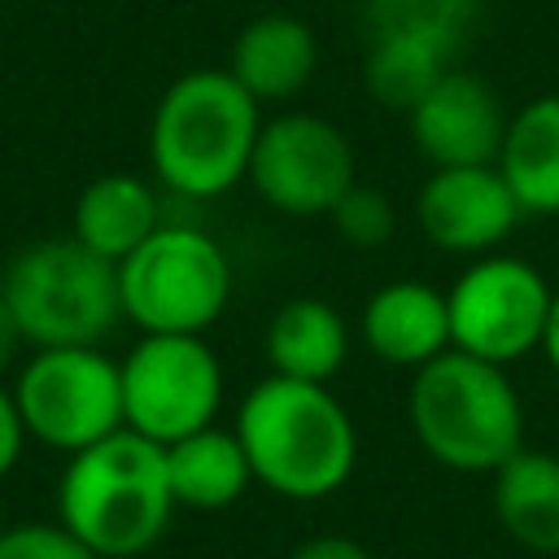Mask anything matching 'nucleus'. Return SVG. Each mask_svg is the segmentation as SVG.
<instances>
[{
  "label": "nucleus",
  "instance_id": "nucleus-1",
  "mask_svg": "<svg viewBox=\"0 0 559 559\" xmlns=\"http://www.w3.org/2000/svg\"><path fill=\"white\" fill-rule=\"evenodd\" d=\"M236 437L253 480L288 502L332 498L358 467L354 415L328 384L262 376L236 411Z\"/></svg>",
  "mask_w": 559,
  "mask_h": 559
},
{
  "label": "nucleus",
  "instance_id": "nucleus-2",
  "mask_svg": "<svg viewBox=\"0 0 559 559\" xmlns=\"http://www.w3.org/2000/svg\"><path fill=\"white\" fill-rule=\"evenodd\" d=\"M175 511L166 445L131 428L70 454L57 485V520L100 559L148 555L166 537Z\"/></svg>",
  "mask_w": 559,
  "mask_h": 559
},
{
  "label": "nucleus",
  "instance_id": "nucleus-3",
  "mask_svg": "<svg viewBox=\"0 0 559 559\" xmlns=\"http://www.w3.org/2000/svg\"><path fill=\"white\" fill-rule=\"evenodd\" d=\"M262 131V105L223 70L179 74L148 127V162L166 192L183 201H214L245 183Z\"/></svg>",
  "mask_w": 559,
  "mask_h": 559
},
{
  "label": "nucleus",
  "instance_id": "nucleus-4",
  "mask_svg": "<svg viewBox=\"0 0 559 559\" xmlns=\"http://www.w3.org/2000/svg\"><path fill=\"white\" fill-rule=\"evenodd\" d=\"M406 424L432 463L493 476L524 445V397L507 367L445 349L411 371Z\"/></svg>",
  "mask_w": 559,
  "mask_h": 559
},
{
  "label": "nucleus",
  "instance_id": "nucleus-5",
  "mask_svg": "<svg viewBox=\"0 0 559 559\" xmlns=\"http://www.w3.org/2000/svg\"><path fill=\"white\" fill-rule=\"evenodd\" d=\"M22 341L39 349L100 345L122 319L118 266L79 245L74 236L26 245L0 280Z\"/></svg>",
  "mask_w": 559,
  "mask_h": 559
},
{
  "label": "nucleus",
  "instance_id": "nucleus-6",
  "mask_svg": "<svg viewBox=\"0 0 559 559\" xmlns=\"http://www.w3.org/2000/svg\"><path fill=\"white\" fill-rule=\"evenodd\" d=\"M122 319L140 332L201 336L231 301V262L223 245L192 223H162L118 262Z\"/></svg>",
  "mask_w": 559,
  "mask_h": 559
},
{
  "label": "nucleus",
  "instance_id": "nucleus-7",
  "mask_svg": "<svg viewBox=\"0 0 559 559\" xmlns=\"http://www.w3.org/2000/svg\"><path fill=\"white\" fill-rule=\"evenodd\" d=\"M26 437L48 450L79 454L122 424V371L96 345L35 349L13 384Z\"/></svg>",
  "mask_w": 559,
  "mask_h": 559
},
{
  "label": "nucleus",
  "instance_id": "nucleus-8",
  "mask_svg": "<svg viewBox=\"0 0 559 559\" xmlns=\"http://www.w3.org/2000/svg\"><path fill=\"white\" fill-rule=\"evenodd\" d=\"M555 288L546 275L515 253L472 258L445 288L450 310V349L511 367L542 349L546 314Z\"/></svg>",
  "mask_w": 559,
  "mask_h": 559
},
{
  "label": "nucleus",
  "instance_id": "nucleus-9",
  "mask_svg": "<svg viewBox=\"0 0 559 559\" xmlns=\"http://www.w3.org/2000/svg\"><path fill=\"white\" fill-rule=\"evenodd\" d=\"M122 371V424L157 445L214 424L223 406V362L205 336L144 332Z\"/></svg>",
  "mask_w": 559,
  "mask_h": 559
},
{
  "label": "nucleus",
  "instance_id": "nucleus-10",
  "mask_svg": "<svg viewBox=\"0 0 559 559\" xmlns=\"http://www.w3.org/2000/svg\"><path fill=\"white\" fill-rule=\"evenodd\" d=\"M245 179L284 218H328V210L358 183V157L332 118L288 109L262 118Z\"/></svg>",
  "mask_w": 559,
  "mask_h": 559
},
{
  "label": "nucleus",
  "instance_id": "nucleus-11",
  "mask_svg": "<svg viewBox=\"0 0 559 559\" xmlns=\"http://www.w3.org/2000/svg\"><path fill=\"white\" fill-rule=\"evenodd\" d=\"M520 218V201L498 166H437L415 192V223L424 240L454 258L493 253Z\"/></svg>",
  "mask_w": 559,
  "mask_h": 559
},
{
  "label": "nucleus",
  "instance_id": "nucleus-12",
  "mask_svg": "<svg viewBox=\"0 0 559 559\" xmlns=\"http://www.w3.org/2000/svg\"><path fill=\"white\" fill-rule=\"evenodd\" d=\"M502 96L472 70L450 66L406 114L415 153L437 166H493L507 135Z\"/></svg>",
  "mask_w": 559,
  "mask_h": 559
},
{
  "label": "nucleus",
  "instance_id": "nucleus-13",
  "mask_svg": "<svg viewBox=\"0 0 559 559\" xmlns=\"http://www.w3.org/2000/svg\"><path fill=\"white\" fill-rule=\"evenodd\" d=\"M358 336L371 358L389 367L419 371L424 362L450 349V310L445 293L419 280H389L380 284L358 314Z\"/></svg>",
  "mask_w": 559,
  "mask_h": 559
},
{
  "label": "nucleus",
  "instance_id": "nucleus-14",
  "mask_svg": "<svg viewBox=\"0 0 559 559\" xmlns=\"http://www.w3.org/2000/svg\"><path fill=\"white\" fill-rule=\"evenodd\" d=\"M319 70V39L293 13H262L245 22L227 52V74L258 100L280 105L310 87Z\"/></svg>",
  "mask_w": 559,
  "mask_h": 559
},
{
  "label": "nucleus",
  "instance_id": "nucleus-15",
  "mask_svg": "<svg viewBox=\"0 0 559 559\" xmlns=\"http://www.w3.org/2000/svg\"><path fill=\"white\" fill-rule=\"evenodd\" d=\"M493 166L524 218H559V92L533 96L507 118Z\"/></svg>",
  "mask_w": 559,
  "mask_h": 559
},
{
  "label": "nucleus",
  "instance_id": "nucleus-16",
  "mask_svg": "<svg viewBox=\"0 0 559 559\" xmlns=\"http://www.w3.org/2000/svg\"><path fill=\"white\" fill-rule=\"evenodd\" d=\"M493 520L528 555H559V454L520 445L493 472Z\"/></svg>",
  "mask_w": 559,
  "mask_h": 559
},
{
  "label": "nucleus",
  "instance_id": "nucleus-17",
  "mask_svg": "<svg viewBox=\"0 0 559 559\" xmlns=\"http://www.w3.org/2000/svg\"><path fill=\"white\" fill-rule=\"evenodd\" d=\"M262 354L271 376L328 384L349 358V323L323 297H293L271 314Z\"/></svg>",
  "mask_w": 559,
  "mask_h": 559
},
{
  "label": "nucleus",
  "instance_id": "nucleus-18",
  "mask_svg": "<svg viewBox=\"0 0 559 559\" xmlns=\"http://www.w3.org/2000/svg\"><path fill=\"white\" fill-rule=\"evenodd\" d=\"M162 227V201L153 192L148 179L114 170V175H96L79 201H74V240L87 245L92 253H100L105 262H122L127 253H135L153 231Z\"/></svg>",
  "mask_w": 559,
  "mask_h": 559
},
{
  "label": "nucleus",
  "instance_id": "nucleus-19",
  "mask_svg": "<svg viewBox=\"0 0 559 559\" xmlns=\"http://www.w3.org/2000/svg\"><path fill=\"white\" fill-rule=\"evenodd\" d=\"M166 476H170L175 507H183V511H227L253 485V472H249L236 428H218V424L170 441Z\"/></svg>",
  "mask_w": 559,
  "mask_h": 559
},
{
  "label": "nucleus",
  "instance_id": "nucleus-20",
  "mask_svg": "<svg viewBox=\"0 0 559 559\" xmlns=\"http://www.w3.org/2000/svg\"><path fill=\"white\" fill-rule=\"evenodd\" d=\"M454 57L459 48L424 35H362V87L376 105L411 114Z\"/></svg>",
  "mask_w": 559,
  "mask_h": 559
},
{
  "label": "nucleus",
  "instance_id": "nucleus-21",
  "mask_svg": "<svg viewBox=\"0 0 559 559\" xmlns=\"http://www.w3.org/2000/svg\"><path fill=\"white\" fill-rule=\"evenodd\" d=\"M480 0H362V35H424L463 52Z\"/></svg>",
  "mask_w": 559,
  "mask_h": 559
},
{
  "label": "nucleus",
  "instance_id": "nucleus-22",
  "mask_svg": "<svg viewBox=\"0 0 559 559\" xmlns=\"http://www.w3.org/2000/svg\"><path fill=\"white\" fill-rule=\"evenodd\" d=\"M328 223H332V231H336V240H345L349 249H380V245H389L393 240V231H397V210H393V201L380 192V188H371V183H354L332 210H328Z\"/></svg>",
  "mask_w": 559,
  "mask_h": 559
},
{
  "label": "nucleus",
  "instance_id": "nucleus-23",
  "mask_svg": "<svg viewBox=\"0 0 559 559\" xmlns=\"http://www.w3.org/2000/svg\"><path fill=\"white\" fill-rule=\"evenodd\" d=\"M0 559H100L96 550H87L61 520H26V524H9L0 537Z\"/></svg>",
  "mask_w": 559,
  "mask_h": 559
},
{
  "label": "nucleus",
  "instance_id": "nucleus-24",
  "mask_svg": "<svg viewBox=\"0 0 559 559\" xmlns=\"http://www.w3.org/2000/svg\"><path fill=\"white\" fill-rule=\"evenodd\" d=\"M22 450H26V424H22V415H17L13 389L0 384V480L17 467Z\"/></svg>",
  "mask_w": 559,
  "mask_h": 559
},
{
  "label": "nucleus",
  "instance_id": "nucleus-25",
  "mask_svg": "<svg viewBox=\"0 0 559 559\" xmlns=\"http://www.w3.org/2000/svg\"><path fill=\"white\" fill-rule=\"evenodd\" d=\"M288 559H376V555L349 533H314Z\"/></svg>",
  "mask_w": 559,
  "mask_h": 559
},
{
  "label": "nucleus",
  "instance_id": "nucleus-26",
  "mask_svg": "<svg viewBox=\"0 0 559 559\" xmlns=\"http://www.w3.org/2000/svg\"><path fill=\"white\" fill-rule=\"evenodd\" d=\"M17 345H22V328H17L13 310H9V301L0 297V376L17 362Z\"/></svg>",
  "mask_w": 559,
  "mask_h": 559
},
{
  "label": "nucleus",
  "instance_id": "nucleus-27",
  "mask_svg": "<svg viewBox=\"0 0 559 559\" xmlns=\"http://www.w3.org/2000/svg\"><path fill=\"white\" fill-rule=\"evenodd\" d=\"M542 354H546L550 371L559 376V288L550 297V314H546V332H542Z\"/></svg>",
  "mask_w": 559,
  "mask_h": 559
},
{
  "label": "nucleus",
  "instance_id": "nucleus-28",
  "mask_svg": "<svg viewBox=\"0 0 559 559\" xmlns=\"http://www.w3.org/2000/svg\"><path fill=\"white\" fill-rule=\"evenodd\" d=\"M4 528H9V524H4V520H0V537H4Z\"/></svg>",
  "mask_w": 559,
  "mask_h": 559
}]
</instances>
